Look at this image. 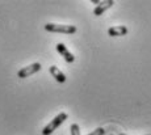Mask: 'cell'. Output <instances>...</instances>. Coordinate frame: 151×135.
Segmentation results:
<instances>
[{
	"mask_svg": "<svg viewBox=\"0 0 151 135\" xmlns=\"http://www.w3.org/2000/svg\"><path fill=\"white\" fill-rule=\"evenodd\" d=\"M127 28L124 25H118V26H112L108 29V36L110 37H122L127 34Z\"/></svg>",
	"mask_w": 151,
	"mask_h": 135,
	"instance_id": "6",
	"label": "cell"
},
{
	"mask_svg": "<svg viewBox=\"0 0 151 135\" xmlns=\"http://www.w3.org/2000/svg\"><path fill=\"white\" fill-rule=\"evenodd\" d=\"M49 71H50L51 76H53L58 83H65L66 81V75L58 67H55V66H51V67L49 68Z\"/></svg>",
	"mask_w": 151,
	"mask_h": 135,
	"instance_id": "7",
	"label": "cell"
},
{
	"mask_svg": "<svg viewBox=\"0 0 151 135\" xmlns=\"http://www.w3.org/2000/svg\"><path fill=\"white\" fill-rule=\"evenodd\" d=\"M68 118V116H67V113H65V111H62V113H59L55 118L51 121L50 123H47V125L43 127V130H42V135H50V134H53L55 130H57L58 127H59L60 125H62L63 122H65L66 119Z\"/></svg>",
	"mask_w": 151,
	"mask_h": 135,
	"instance_id": "1",
	"label": "cell"
},
{
	"mask_svg": "<svg viewBox=\"0 0 151 135\" xmlns=\"http://www.w3.org/2000/svg\"><path fill=\"white\" fill-rule=\"evenodd\" d=\"M45 30L50 33H63V34H74L76 33V26L74 25H62V24H53L49 22L45 25Z\"/></svg>",
	"mask_w": 151,
	"mask_h": 135,
	"instance_id": "2",
	"label": "cell"
},
{
	"mask_svg": "<svg viewBox=\"0 0 151 135\" xmlns=\"http://www.w3.org/2000/svg\"><path fill=\"white\" fill-rule=\"evenodd\" d=\"M70 130H71V135H80V129L78 123H72Z\"/></svg>",
	"mask_w": 151,
	"mask_h": 135,
	"instance_id": "8",
	"label": "cell"
},
{
	"mask_svg": "<svg viewBox=\"0 0 151 135\" xmlns=\"http://www.w3.org/2000/svg\"><path fill=\"white\" fill-rule=\"evenodd\" d=\"M104 133H105V130H104L103 127H97V129H95L92 133H89L88 135H104Z\"/></svg>",
	"mask_w": 151,
	"mask_h": 135,
	"instance_id": "9",
	"label": "cell"
},
{
	"mask_svg": "<svg viewBox=\"0 0 151 135\" xmlns=\"http://www.w3.org/2000/svg\"><path fill=\"white\" fill-rule=\"evenodd\" d=\"M120 135H125V134H124V133H122V134H120Z\"/></svg>",
	"mask_w": 151,
	"mask_h": 135,
	"instance_id": "10",
	"label": "cell"
},
{
	"mask_svg": "<svg viewBox=\"0 0 151 135\" xmlns=\"http://www.w3.org/2000/svg\"><path fill=\"white\" fill-rule=\"evenodd\" d=\"M113 4H114V1H113V0H105V1H100L96 5V8L93 9V15L95 16H101L104 12H106L109 8H112Z\"/></svg>",
	"mask_w": 151,
	"mask_h": 135,
	"instance_id": "4",
	"label": "cell"
},
{
	"mask_svg": "<svg viewBox=\"0 0 151 135\" xmlns=\"http://www.w3.org/2000/svg\"><path fill=\"white\" fill-rule=\"evenodd\" d=\"M41 68H42L41 63H38V62H37V63H32V64L27 66V67L21 68V70L17 72V76H19L20 79H25V77H29L30 75H34L36 72H38Z\"/></svg>",
	"mask_w": 151,
	"mask_h": 135,
	"instance_id": "3",
	"label": "cell"
},
{
	"mask_svg": "<svg viewBox=\"0 0 151 135\" xmlns=\"http://www.w3.org/2000/svg\"><path fill=\"white\" fill-rule=\"evenodd\" d=\"M55 47H57V51H58V53H59L60 55H62L63 58H65L66 62L72 63V62H74V60H75L74 54H72V53H70V50H68V49L66 47V46L63 45V44H58L57 46H55Z\"/></svg>",
	"mask_w": 151,
	"mask_h": 135,
	"instance_id": "5",
	"label": "cell"
}]
</instances>
